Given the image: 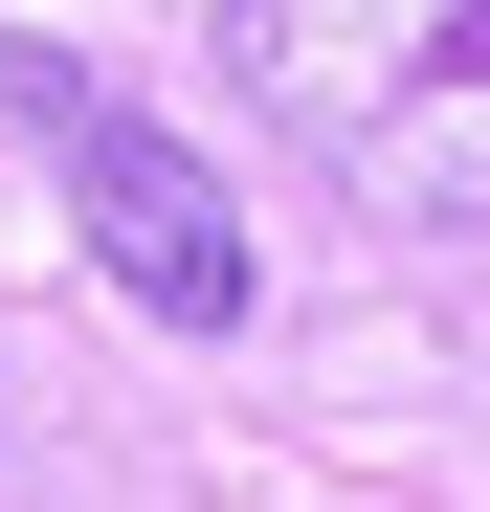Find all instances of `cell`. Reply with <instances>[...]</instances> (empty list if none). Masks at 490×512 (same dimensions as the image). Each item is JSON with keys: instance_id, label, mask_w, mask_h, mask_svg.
Instances as JSON below:
<instances>
[{"instance_id": "7a4b0ae2", "label": "cell", "mask_w": 490, "mask_h": 512, "mask_svg": "<svg viewBox=\"0 0 490 512\" xmlns=\"http://www.w3.org/2000/svg\"><path fill=\"white\" fill-rule=\"evenodd\" d=\"M0 90H23V134L67 156V223H90V268L156 312V334H245V223H223V179L156 112H112L67 45H0Z\"/></svg>"}, {"instance_id": "6da1fadb", "label": "cell", "mask_w": 490, "mask_h": 512, "mask_svg": "<svg viewBox=\"0 0 490 512\" xmlns=\"http://www.w3.org/2000/svg\"><path fill=\"white\" fill-rule=\"evenodd\" d=\"M223 67L335 201L490 223V0H223Z\"/></svg>"}]
</instances>
